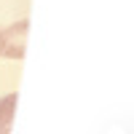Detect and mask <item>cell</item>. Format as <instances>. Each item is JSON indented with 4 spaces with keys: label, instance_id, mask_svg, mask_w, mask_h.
I'll use <instances>...</instances> for the list:
<instances>
[{
    "label": "cell",
    "instance_id": "cell-2",
    "mask_svg": "<svg viewBox=\"0 0 134 134\" xmlns=\"http://www.w3.org/2000/svg\"><path fill=\"white\" fill-rule=\"evenodd\" d=\"M14 110H16V94H5L3 99H0V126H8L11 129Z\"/></svg>",
    "mask_w": 134,
    "mask_h": 134
},
{
    "label": "cell",
    "instance_id": "cell-3",
    "mask_svg": "<svg viewBox=\"0 0 134 134\" xmlns=\"http://www.w3.org/2000/svg\"><path fill=\"white\" fill-rule=\"evenodd\" d=\"M0 134H11V129L8 126H0Z\"/></svg>",
    "mask_w": 134,
    "mask_h": 134
},
{
    "label": "cell",
    "instance_id": "cell-4",
    "mask_svg": "<svg viewBox=\"0 0 134 134\" xmlns=\"http://www.w3.org/2000/svg\"><path fill=\"white\" fill-rule=\"evenodd\" d=\"M0 48H3V30H0Z\"/></svg>",
    "mask_w": 134,
    "mask_h": 134
},
{
    "label": "cell",
    "instance_id": "cell-1",
    "mask_svg": "<svg viewBox=\"0 0 134 134\" xmlns=\"http://www.w3.org/2000/svg\"><path fill=\"white\" fill-rule=\"evenodd\" d=\"M27 30H30L27 19H21L16 24H11L8 30H3V48H0V54L8 59H21L24 57V46H27Z\"/></svg>",
    "mask_w": 134,
    "mask_h": 134
}]
</instances>
